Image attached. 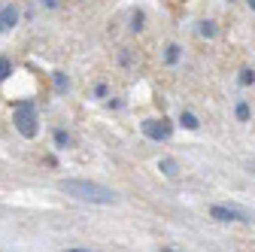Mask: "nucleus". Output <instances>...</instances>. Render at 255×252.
Instances as JSON below:
<instances>
[{
	"instance_id": "1",
	"label": "nucleus",
	"mask_w": 255,
	"mask_h": 252,
	"mask_svg": "<svg viewBox=\"0 0 255 252\" xmlns=\"http://www.w3.org/2000/svg\"><path fill=\"white\" fill-rule=\"evenodd\" d=\"M61 192L76 198V201H88V204H116L119 201V195L113 188H107L101 182H88V179H64Z\"/></svg>"
},
{
	"instance_id": "2",
	"label": "nucleus",
	"mask_w": 255,
	"mask_h": 252,
	"mask_svg": "<svg viewBox=\"0 0 255 252\" xmlns=\"http://www.w3.org/2000/svg\"><path fill=\"white\" fill-rule=\"evenodd\" d=\"M12 119H15V131L21 134V137H37V131H40V119H37V107L30 104V101H21V104H15V113H12Z\"/></svg>"
},
{
	"instance_id": "3",
	"label": "nucleus",
	"mask_w": 255,
	"mask_h": 252,
	"mask_svg": "<svg viewBox=\"0 0 255 252\" xmlns=\"http://www.w3.org/2000/svg\"><path fill=\"white\" fill-rule=\"evenodd\" d=\"M210 216L219 219V222H252V216L246 210H240V207H222V204H213Z\"/></svg>"
},
{
	"instance_id": "4",
	"label": "nucleus",
	"mask_w": 255,
	"mask_h": 252,
	"mask_svg": "<svg viewBox=\"0 0 255 252\" xmlns=\"http://www.w3.org/2000/svg\"><path fill=\"white\" fill-rule=\"evenodd\" d=\"M143 134L149 137V140H158V143H161V140H167L170 137V125L161 119V122H158V119H146L143 122Z\"/></svg>"
},
{
	"instance_id": "5",
	"label": "nucleus",
	"mask_w": 255,
	"mask_h": 252,
	"mask_svg": "<svg viewBox=\"0 0 255 252\" xmlns=\"http://www.w3.org/2000/svg\"><path fill=\"white\" fill-rule=\"evenodd\" d=\"M15 21H18V9L15 6H3V9H0V30L15 27Z\"/></svg>"
},
{
	"instance_id": "6",
	"label": "nucleus",
	"mask_w": 255,
	"mask_h": 252,
	"mask_svg": "<svg viewBox=\"0 0 255 252\" xmlns=\"http://www.w3.org/2000/svg\"><path fill=\"white\" fill-rule=\"evenodd\" d=\"M158 167L164 170V176H176V173H179V164H176L173 158H161V164H158Z\"/></svg>"
},
{
	"instance_id": "7",
	"label": "nucleus",
	"mask_w": 255,
	"mask_h": 252,
	"mask_svg": "<svg viewBox=\"0 0 255 252\" xmlns=\"http://www.w3.org/2000/svg\"><path fill=\"white\" fill-rule=\"evenodd\" d=\"M179 122H182V128H188V131H195L198 125H201V122H198L195 116H191V113H182V116H179Z\"/></svg>"
},
{
	"instance_id": "8",
	"label": "nucleus",
	"mask_w": 255,
	"mask_h": 252,
	"mask_svg": "<svg viewBox=\"0 0 255 252\" xmlns=\"http://www.w3.org/2000/svg\"><path fill=\"white\" fill-rule=\"evenodd\" d=\"M9 73H12V64H9L6 58H0V82H3V79H6Z\"/></svg>"
},
{
	"instance_id": "9",
	"label": "nucleus",
	"mask_w": 255,
	"mask_h": 252,
	"mask_svg": "<svg viewBox=\"0 0 255 252\" xmlns=\"http://www.w3.org/2000/svg\"><path fill=\"white\" fill-rule=\"evenodd\" d=\"M201 34H204V37H216V27H213V21H201Z\"/></svg>"
},
{
	"instance_id": "10",
	"label": "nucleus",
	"mask_w": 255,
	"mask_h": 252,
	"mask_svg": "<svg viewBox=\"0 0 255 252\" xmlns=\"http://www.w3.org/2000/svg\"><path fill=\"white\" fill-rule=\"evenodd\" d=\"M55 143H58V146L64 149V146H67V143H70V137H67V134H64V131H55Z\"/></svg>"
},
{
	"instance_id": "11",
	"label": "nucleus",
	"mask_w": 255,
	"mask_h": 252,
	"mask_svg": "<svg viewBox=\"0 0 255 252\" xmlns=\"http://www.w3.org/2000/svg\"><path fill=\"white\" fill-rule=\"evenodd\" d=\"M240 82H243V85H252V82H255V73H252V70H243V73H240Z\"/></svg>"
},
{
	"instance_id": "12",
	"label": "nucleus",
	"mask_w": 255,
	"mask_h": 252,
	"mask_svg": "<svg viewBox=\"0 0 255 252\" xmlns=\"http://www.w3.org/2000/svg\"><path fill=\"white\" fill-rule=\"evenodd\" d=\"M237 119H240V122L249 119V107H246V104H237Z\"/></svg>"
},
{
	"instance_id": "13",
	"label": "nucleus",
	"mask_w": 255,
	"mask_h": 252,
	"mask_svg": "<svg viewBox=\"0 0 255 252\" xmlns=\"http://www.w3.org/2000/svg\"><path fill=\"white\" fill-rule=\"evenodd\" d=\"M176 58H179V46H167V61H170V64H173Z\"/></svg>"
},
{
	"instance_id": "14",
	"label": "nucleus",
	"mask_w": 255,
	"mask_h": 252,
	"mask_svg": "<svg viewBox=\"0 0 255 252\" xmlns=\"http://www.w3.org/2000/svg\"><path fill=\"white\" fill-rule=\"evenodd\" d=\"M246 170H249V173H255V158H249V161H246Z\"/></svg>"
},
{
	"instance_id": "15",
	"label": "nucleus",
	"mask_w": 255,
	"mask_h": 252,
	"mask_svg": "<svg viewBox=\"0 0 255 252\" xmlns=\"http://www.w3.org/2000/svg\"><path fill=\"white\" fill-rule=\"evenodd\" d=\"M46 6H58V0H46Z\"/></svg>"
},
{
	"instance_id": "16",
	"label": "nucleus",
	"mask_w": 255,
	"mask_h": 252,
	"mask_svg": "<svg viewBox=\"0 0 255 252\" xmlns=\"http://www.w3.org/2000/svg\"><path fill=\"white\" fill-rule=\"evenodd\" d=\"M67 252H91V249H67Z\"/></svg>"
},
{
	"instance_id": "17",
	"label": "nucleus",
	"mask_w": 255,
	"mask_h": 252,
	"mask_svg": "<svg viewBox=\"0 0 255 252\" xmlns=\"http://www.w3.org/2000/svg\"><path fill=\"white\" fill-rule=\"evenodd\" d=\"M249 6H252V9H255V0H249Z\"/></svg>"
},
{
	"instance_id": "18",
	"label": "nucleus",
	"mask_w": 255,
	"mask_h": 252,
	"mask_svg": "<svg viewBox=\"0 0 255 252\" xmlns=\"http://www.w3.org/2000/svg\"><path fill=\"white\" fill-rule=\"evenodd\" d=\"M161 252H176V249H161Z\"/></svg>"
}]
</instances>
